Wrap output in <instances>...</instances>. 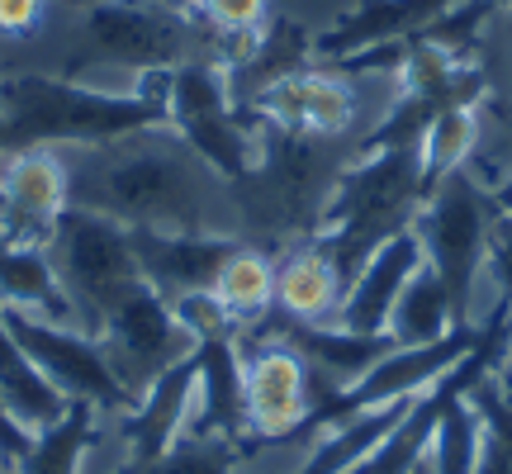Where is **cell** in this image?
<instances>
[{"instance_id":"cell-8","label":"cell","mask_w":512,"mask_h":474,"mask_svg":"<svg viewBox=\"0 0 512 474\" xmlns=\"http://www.w3.org/2000/svg\"><path fill=\"white\" fill-rule=\"evenodd\" d=\"M242 337V413H247V446H285L309 437L323 389L309 361L266 323Z\"/></svg>"},{"instance_id":"cell-37","label":"cell","mask_w":512,"mask_h":474,"mask_svg":"<svg viewBox=\"0 0 512 474\" xmlns=\"http://www.w3.org/2000/svg\"><path fill=\"white\" fill-rule=\"evenodd\" d=\"M503 389H508V384H503ZM508 399H512V389H508Z\"/></svg>"},{"instance_id":"cell-30","label":"cell","mask_w":512,"mask_h":474,"mask_svg":"<svg viewBox=\"0 0 512 474\" xmlns=\"http://www.w3.org/2000/svg\"><path fill=\"white\" fill-rule=\"evenodd\" d=\"M53 19V0H0V43H24L43 34Z\"/></svg>"},{"instance_id":"cell-35","label":"cell","mask_w":512,"mask_h":474,"mask_svg":"<svg viewBox=\"0 0 512 474\" xmlns=\"http://www.w3.org/2000/svg\"><path fill=\"white\" fill-rule=\"evenodd\" d=\"M0 152H10V143H5V119H0Z\"/></svg>"},{"instance_id":"cell-12","label":"cell","mask_w":512,"mask_h":474,"mask_svg":"<svg viewBox=\"0 0 512 474\" xmlns=\"http://www.w3.org/2000/svg\"><path fill=\"white\" fill-rule=\"evenodd\" d=\"M72 209V157L62 147L0 152V242L48 247Z\"/></svg>"},{"instance_id":"cell-27","label":"cell","mask_w":512,"mask_h":474,"mask_svg":"<svg viewBox=\"0 0 512 474\" xmlns=\"http://www.w3.org/2000/svg\"><path fill=\"white\" fill-rule=\"evenodd\" d=\"M484 190L512 176V95H484L479 100V147L465 166Z\"/></svg>"},{"instance_id":"cell-38","label":"cell","mask_w":512,"mask_h":474,"mask_svg":"<svg viewBox=\"0 0 512 474\" xmlns=\"http://www.w3.org/2000/svg\"><path fill=\"white\" fill-rule=\"evenodd\" d=\"M238 474H252V470H238Z\"/></svg>"},{"instance_id":"cell-26","label":"cell","mask_w":512,"mask_h":474,"mask_svg":"<svg viewBox=\"0 0 512 474\" xmlns=\"http://www.w3.org/2000/svg\"><path fill=\"white\" fill-rule=\"evenodd\" d=\"M479 413L470 394L446 403V413L437 422V437H432V456H427V474H475L479 465Z\"/></svg>"},{"instance_id":"cell-6","label":"cell","mask_w":512,"mask_h":474,"mask_svg":"<svg viewBox=\"0 0 512 474\" xmlns=\"http://www.w3.org/2000/svg\"><path fill=\"white\" fill-rule=\"evenodd\" d=\"M489 223H494V204L489 190L470 176L456 171L422 200L418 228L427 266L441 275V285L451 290L456 318L465 328L479 323V285H484V252H489Z\"/></svg>"},{"instance_id":"cell-36","label":"cell","mask_w":512,"mask_h":474,"mask_svg":"<svg viewBox=\"0 0 512 474\" xmlns=\"http://www.w3.org/2000/svg\"><path fill=\"white\" fill-rule=\"evenodd\" d=\"M494 5H498V10H512V0H494Z\"/></svg>"},{"instance_id":"cell-1","label":"cell","mask_w":512,"mask_h":474,"mask_svg":"<svg viewBox=\"0 0 512 474\" xmlns=\"http://www.w3.org/2000/svg\"><path fill=\"white\" fill-rule=\"evenodd\" d=\"M72 157V204L124 223L128 233H238L233 195L171 128Z\"/></svg>"},{"instance_id":"cell-22","label":"cell","mask_w":512,"mask_h":474,"mask_svg":"<svg viewBox=\"0 0 512 474\" xmlns=\"http://www.w3.org/2000/svg\"><path fill=\"white\" fill-rule=\"evenodd\" d=\"M105 427L110 422L100 413L72 403L67 418L29 441V451L15 465V474H91V465L100 460V446H105Z\"/></svg>"},{"instance_id":"cell-11","label":"cell","mask_w":512,"mask_h":474,"mask_svg":"<svg viewBox=\"0 0 512 474\" xmlns=\"http://www.w3.org/2000/svg\"><path fill=\"white\" fill-rule=\"evenodd\" d=\"M95 337L105 342L119 380L133 389V399H138L157 375H166L171 365H181L185 356L195 351V342H190L185 328L176 323L171 299H166L162 290H152L147 280L138 290H128L124 299L100 318Z\"/></svg>"},{"instance_id":"cell-5","label":"cell","mask_w":512,"mask_h":474,"mask_svg":"<svg viewBox=\"0 0 512 474\" xmlns=\"http://www.w3.org/2000/svg\"><path fill=\"white\" fill-rule=\"evenodd\" d=\"M166 128L228 190L256 166V124L238 105L233 81L214 57H190L166 76Z\"/></svg>"},{"instance_id":"cell-28","label":"cell","mask_w":512,"mask_h":474,"mask_svg":"<svg viewBox=\"0 0 512 474\" xmlns=\"http://www.w3.org/2000/svg\"><path fill=\"white\" fill-rule=\"evenodd\" d=\"M176 309V323L185 328V337L200 347V342H219V337H238L233 318L223 313V304L214 299V290H190V294H176L171 299Z\"/></svg>"},{"instance_id":"cell-14","label":"cell","mask_w":512,"mask_h":474,"mask_svg":"<svg viewBox=\"0 0 512 474\" xmlns=\"http://www.w3.org/2000/svg\"><path fill=\"white\" fill-rule=\"evenodd\" d=\"M427 266L418 228H403V233L384 237L380 247L351 271L347 294H342V309H337V328L361 332V337H384L399 294L408 290V280Z\"/></svg>"},{"instance_id":"cell-32","label":"cell","mask_w":512,"mask_h":474,"mask_svg":"<svg viewBox=\"0 0 512 474\" xmlns=\"http://www.w3.org/2000/svg\"><path fill=\"white\" fill-rule=\"evenodd\" d=\"M489 204H494V214H512V176L489 190Z\"/></svg>"},{"instance_id":"cell-34","label":"cell","mask_w":512,"mask_h":474,"mask_svg":"<svg viewBox=\"0 0 512 474\" xmlns=\"http://www.w3.org/2000/svg\"><path fill=\"white\" fill-rule=\"evenodd\" d=\"M498 384H508V389H512V356H508V365L498 370Z\"/></svg>"},{"instance_id":"cell-16","label":"cell","mask_w":512,"mask_h":474,"mask_svg":"<svg viewBox=\"0 0 512 474\" xmlns=\"http://www.w3.org/2000/svg\"><path fill=\"white\" fill-rule=\"evenodd\" d=\"M247 242L242 233H133L138 247V266L152 290H162L166 299L190 290H209L228 252Z\"/></svg>"},{"instance_id":"cell-17","label":"cell","mask_w":512,"mask_h":474,"mask_svg":"<svg viewBox=\"0 0 512 474\" xmlns=\"http://www.w3.org/2000/svg\"><path fill=\"white\" fill-rule=\"evenodd\" d=\"M342 294H347V275L318 242H294L275 256V318L280 323H299V328L337 323Z\"/></svg>"},{"instance_id":"cell-2","label":"cell","mask_w":512,"mask_h":474,"mask_svg":"<svg viewBox=\"0 0 512 474\" xmlns=\"http://www.w3.org/2000/svg\"><path fill=\"white\" fill-rule=\"evenodd\" d=\"M166 76H143L138 91H100L57 67H0V119L10 147L86 152L166 124Z\"/></svg>"},{"instance_id":"cell-18","label":"cell","mask_w":512,"mask_h":474,"mask_svg":"<svg viewBox=\"0 0 512 474\" xmlns=\"http://www.w3.org/2000/svg\"><path fill=\"white\" fill-rule=\"evenodd\" d=\"M271 328L280 332L304 361H309L313 380H318V389H323V399H328V394H342L347 384H356L370 365L380 361L384 351L394 347L389 337H361V332H347V328H337V323L299 328V323H280V318H271Z\"/></svg>"},{"instance_id":"cell-4","label":"cell","mask_w":512,"mask_h":474,"mask_svg":"<svg viewBox=\"0 0 512 474\" xmlns=\"http://www.w3.org/2000/svg\"><path fill=\"white\" fill-rule=\"evenodd\" d=\"M422 200L427 195H422L413 147L351 152V162L342 166V176L332 185L309 242H318L351 280V271L380 247L384 237L413 228Z\"/></svg>"},{"instance_id":"cell-24","label":"cell","mask_w":512,"mask_h":474,"mask_svg":"<svg viewBox=\"0 0 512 474\" xmlns=\"http://www.w3.org/2000/svg\"><path fill=\"white\" fill-rule=\"evenodd\" d=\"M465 328L456 318V304H451V290L441 285V275L432 266H422L413 280H408V290L399 294V304H394V318H389V342L394 347H422V342H441L446 332Z\"/></svg>"},{"instance_id":"cell-3","label":"cell","mask_w":512,"mask_h":474,"mask_svg":"<svg viewBox=\"0 0 512 474\" xmlns=\"http://www.w3.org/2000/svg\"><path fill=\"white\" fill-rule=\"evenodd\" d=\"M67 48L72 57H62L57 72L100 91H138L143 76L209 57L195 15L176 0H95L67 15Z\"/></svg>"},{"instance_id":"cell-23","label":"cell","mask_w":512,"mask_h":474,"mask_svg":"<svg viewBox=\"0 0 512 474\" xmlns=\"http://www.w3.org/2000/svg\"><path fill=\"white\" fill-rule=\"evenodd\" d=\"M479 147V105H446L441 114H432V124L418 133V176L422 195H432L446 176H456L470 166Z\"/></svg>"},{"instance_id":"cell-9","label":"cell","mask_w":512,"mask_h":474,"mask_svg":"<svg viewBox=\"0 0 512 474\" xmlns=\"http://www.w3.org/2000/svg\"><path fill=\"white\" fill-rule=\"evenodd\" d=\"M366 86L370 76H351L342 67L313 62L304 72L247 95L242 110L256 128L309 133V138H323V143H356L375 124V114L366 110Z\"/></svg>"},{"instance_id":"cell-19","label":"cell","mask_w":512,"mask_h":474,"mask_svg":"<svg viewBox=\"0 0 512 474\" xmlns=\"http://www.w3.org/2000/svg\"><path fill=\"white\" fill-rule=\"evenodd\" d=\"M0 309L53 318V323H76V304L62 285V275H57V261L48 247L0 242Z\"/></svg>"},{"instance_id":"cell-25","label":"cell","mask_w":512,"mask_h":474,"mask_svg":"<svg viewBox=\"0 0 512 474\" xmlns=\"http://www.w3.org/2000/svg\"><path fill=\"white\" fill-rule=\"evenodd\" d=\"M242 465H247V451H242V446L185 437L181 446H171V451L157 456V460H138V465H105V470H91V474H238Z\"/></svg>"},{"instance_id":"cell-10","label":"cell","mask_w":512,"mask_h":474,"mask_svg":"<svg viewBox=\"0 0 512 474\" xmlns=\"http://www.w3.org/2000/svg\"><path fill=\"white\" fill-rule=\"evenodd\" d=\"M5 323L19 337V347L29 351V361L62 389L67 403H81V408L100 413L105 422L124 418L133 408V389L119 380L110 351H105V342L95 332H86L81 323L29 318V313H5Z\"/></svg>"},{"instance_id":"cell-31","label":"cell","mask_w":512,"mask_h":474,"mask_svg":"<svg viewBox=\"0 0 512 474\" xmlns=\"http://www.w3.org/2000/svg\"><path fill=\"white\" fill-rule=\"evenodd\" d=\"M29 441H34V432H24L15 422V413L0 403V474H15V465L29 451Z\"/></svg>"},{"instance_id":"cell-29","label":"cell","mask_w":512,"mask_h":474,"mask_svg":"<svg viewBox=\"0 0 512 474\" xmlns=\"http://www.w3.org/2000/svg\"><path fill=\"white\" fill-rule=\"evenodd\" d=\"M484 285H489V299L512 309V214H494V223H489Z\"/></svg>"},{"instance_id":"cell-13","label":"cell","mask_w":512,"mask_h":474,"mask_svg":"<svg viewBox=\"0 0 512 474\" xmlns=\"http://www.w3.org/2000/svg\"><path fill=\"white\" fill-rule=\"evenodd\" d=\"M475 337H479V328H456V332H446L441 342H422V347H389L356 384H347L342 394H328V399L318 403L309 437L323 427V422L342 418V413L375 408V403H403V399L427 394L432 384H441L460 361H465V356H470V351H475Z\"/></svg>"},{"instance_id":"cell-7","label":"cell","mask_w":512,"mask_h":474,"mask_svg":"<svg viewBox=\"0 0 512 474\" xmlns=\"http://www.w3.org/2000/svg\"><path fill=\"white\" fill-rule=\"evenodd\" d=\"M48 252H53L57 275H62V285H67V294H72V304H76V323L86 332L100 328V318L128 290L143 285L133 233H128L124 223L95 214V209H81V204H72L57 219V233L48 242Z\"/></svg>"},{"instance_id":"cell-33","label":"cell","mask_w":512,"mask_h":474,"mask_svg":"<svg viewBox=\"0 0 512 474\" xmlns=\"http://www.w3.org/2000/svg\"><path fill=\"white\" fill-rule=\"evenodd\" d=\"M86 5H95V0H53V10H62V15H76V10H86Z\"/></svg>"},{"instance_id":"cell-15","label":"cell","mask_w":512,"mask_h":474,"mask_svg":"<svg viewBox=\"0 0 512 474\" xmlns=\"http://www.w3.org/2000/svg\"><path fill=\"white\" fill-rule=\"evenodd\" d=\"M451 5L456 0H361L332 29L313 34V57L318 62H347V57L384 48V43H403V38L422 34Z\"/></svg>"},{"instance_id":"cell-20","label":"cell","mask_w":512,"mask_h":474,"mask_svg":"<svg viewBox=\"0 0 512 474\" xmlns=\"http://www.w3.org/2000/svg\"><path fill=\"white\" fill-rule=\"evenodd\" d=\"M0 403L15 413V422L24 432H48L53 422L67 418V408L72 403L62 399V389H57L34 361H29V351L19 347V337L10 332L5 323V313H0Z\"/></svg>"},{"instance_id":"cell-21","label":"cell","mask_w":512,"mask_h":474,"mask_svg":"<svg viewBox=\"0 0 512 474\" xmlns=\"http://www.w3.org/2000/svg\"><path fill=\"white\" fill-rule=\"evenodd\" d=\"M214 299L238 332H256L275 318V256L256 242H238L214 275Z\"/></svg>"}]
</instances>
